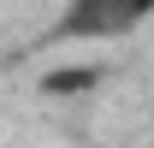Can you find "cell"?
Returning <instances> with one entry per match:
<instances>
[{"instance_id":"6da1fadb","label":"cell","mask_w":154,"mask_h":148,"mask_svg":"<svg viewBox=\"0 0 154 148\" xmlns=\"http://www.w3.org/2000/svg\"><path fill=\"white\" fill-rule=\"evenodd\" d=\"M148 18H154V0H65L59 36L107 42V36H131L136 24H148Z\"/></svg>"},{"instance_id":"7a4b0ae2","label":"cell","mask_w":154,"mask_h":148,"mask_svg":"<svg viewBox=\"0 0 154 148\" xmlns=\"http://www.w3.org/2000/svg\"><path fill=\"white\" fill-rule=\"evenodd\" d=\"M89 83H95V71H54V77H48V89H54V95H65V89H89Z\"/></svg>"}]
</instances>
